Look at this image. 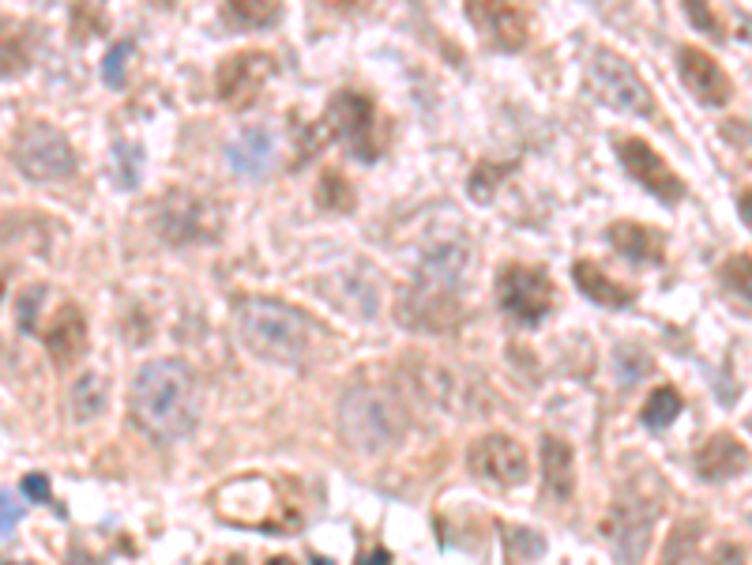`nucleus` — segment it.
I'll use <instances>...</instances> for the list:
<instances>
[{"label": "nucleus", "mask_w": 752, "mask_h": 565, "mask_svg": "<svg viewBox=\"0 0 752 565\" xmlns=\"http://www.w3.org/2000/svg\"><path fill=\"white\" fill-rule=\"evenodd\" d=\"M223 15L237 31H268V26L279 23L282 0H226Z\"/></svg>", "instance_id": "obj_22"}, {"label": "nucleus", "mask_w": 752, "mask_h": 565, "mask_svg": "<svg viewBox=\"0 0 752 565\" xmlns=\"http://www.w3.org/2000/svg\"><path fill=\"white\" fill-rule=\"evenodd\" d=\"M237 324H241L245 343L260 354V359L282 362V366H298L313 351V321L301 309L275 298H249L237 309Z\"/></svg>", "instance_id": "obj_2"}, {"label": "nucleus", "mask_w": 752, "mask_h": 565, "mask_svg": "<svg viewBox=\"0 0 752 565\" xmlns=\"http://www.w3.org/2000/svg\"><path fill=\"white\" fill-rule=\"evenodd\" d=\"M106 399H109V385L103 373H79L76 385H72V415L79 423H90L106 412Z\"/></svg>", "instance_id": "obj_24"}, {"label": "nucleus", "mask_w": 752, "mask_h": 565, "mask_svg": "<svg viewBox=\"0 0 752 565\" xmlns=\"http://www.w3.org/2000/svg\"><path fill=\"white\" fill-rule=\"evenodd\" d=\"M471 471L485 482H497V487H519L527 479V452L516 437L508 434H485L471 445L466 452Z\"/></svg>", "instance_id": "obj_12"}, {"label": "nucleus", "mask_w": 752, "mask_h": 565, "mask_svg": "<svg viewBox=\"0 0 752 565\" xmlns=\"http://www.w3.org/2000/svg\"><path fill=\"white\" fill-rule=\"evenodd\" d=\"M508 174H512V167H493V162H479V167L471 170V181H466V189H471V196L479 200V204H490L493 193H497V185Z\"/></svg>", "instance_id": "obj_27"}, {"label": "nucleus", "mask_w": 752, "mask_h": 565, "mask_svg": "<svg viewBox=\"0 0 752 565\" xmlns=\"http://www.w3.org/2000/svg\"><path fill=\"white\" fill-rule=\"evenodd\" d=\"M685 15H689V23H692L700 34L722 39V26H719V20H715V12H711L708 0H685Z\"/></svg>", "instance_id": "obj_31"}, {"label": "nucleus", "mask_w": 752, "mask_h": 565, "mask_svg": "<svg viewBox=\"0 0 752 565\" xmlns=\"http://www.w3.org/2000/svg\"><path fill=\"white\" fill-rule=\"evenodd\" d=\"M15 162L31 181H64L79 167L64 132L50 129V125H26L20 140H15Z\"/></svg>", "instance_id": "obj_7"}, {"label": "nucleus", "mask_w": 752, "mask_h": 565, "mask_svg": "<svg viewBox=\"0 0 752 565\" xmlns=\"http://www.w3.org/2000/svg\"><path fill=\"white\" fill-rule=\"evenodd\" d=\"M738 215H741V223H745L749 231H752V185H749V189H741V196H738Z\"/></svg>", "instance_id": "obj_36"}, {"label": "nucleus", "mask_w": 752, "mask_h": 565, "mask_svg": "<svg viewBox=\"0 0 752 565\" xmlns=\"http://www.w3.org/2000/svg\"><path fill=\"white\" fill-rule=\"evenodd\" d=\"M466 15L497 50L516 53L530 39V4L527 0H466Z\"/></svg>", "instance_id": "obj_10"}, {"label": "nucleus", "mask_w": 752, "mask_h": 565, "mask_svg": "<svg viewBox=\"0 0 752 565\" xmlns=\"http://www.w3.org/2000/svg\"><path fill=\"white\" fill-rule=\"evenodd\" d=\"M617 154L632 174V181H640L655 200H663V204H681L685 200V181L669 170V162L651 148L647 140H640V136H621Z\"/></svg>", "instance_id": "obj_11"}, {"label": "nucleus", "mask_w": 752, "mask_h": 565, "mask_svg": "<svg viewBox=\"0 0 752 565\" xmlns=\"http://www.w3.org/2000/svg\"><path fill=\"white\" fill-rule=\"evenodd\" d=\"M226 159H230V167L237 170L241 178H260L271 170L275 162V140L268 129H249L241 132L237 140L226 148Z\"/></svg>", "instance_id": "obj_19"}, {"label": "nucleus", "mask_w": 752, "mask_h": 565, "mask_svg": "<svg viewBox=\"0 0 752 565\" xmlns=\"http://www.w3.org/2000/svg\"><path fill=\"white\" fill-rule=\"evenodd\" d=\"M719 276L733 290V295H741V298H749V302H752V257H749V253H733V257H727Z\"/></svg>", "instance_id": "obj_28"}, {"label": "nucleus", "mask_w": 752, "mask_h": 565, "mask_svg": "<svg viewBox=\"0 0 752 565\" xmlns=\"http://www.w3.org/2000/svg\"><path fill=\"white\" fill-rule=\"evenodd\" d=\"M31 68V34L23 23L0 20V79Z\"/></svg>", "instance_id": "obj_23"}, {"label": "nucleus", "mask_w": 752, "mask_h": 565, "mask_svg": "<svg viewBox=\"0 0 752 565\" xmlns=\"http://www.w3.org/2000/svg\"><path fill=\"white\" fill-rule=\"evenodd\" d=\"M15 524H20V505H15V498L8 490H0V540H8L15 532Z\"/></svg>", "instance_id": "obj_34"}, {"label": "nucleus", "mask_w": 752, "mask_h": 565, "mask_svg": "<svg viewBox=\"0 0 752 565\" xmlns=\"http://www.w3.org/2000/svg\"><path fill=\"white\" fill-rule=\"evenodd\" d=\"M320 200H324L332 212H351L354 207V189L346 185L343 174H335V170H327L324 181H320Z\"/></svg>", "instance_id": "obj_29"}, {"label": "nucleus", "mask_w": 752, "mask_h": 565, "mask_svg": "<svg viewBox=\"0 0 752 565\" xmlns=\"http://www.w3.org/2000/svg\"><path fill=\"white\" fill-rule=\"evenodd\" d=\"M407 412L399 396L380 385H357L343 396L339 407V430L362 452H384L407 434Z\"/></svg>", "instance_id": "obj_3"}, {"label": "nucleus", "mask_w": 752, "mask_h": 565, "mask_svg": "<svg viewBox=\"0 0 752 565\" xmlns=\"http://www.w3.org/2000/svg\"><path fill=\"white\" fill-rule=\"evenodd\" d=\"M572 276L576 282H580V290L591 302H599V306H610V309H621V306H632L636 302V290L625 287V282H617V279H610L606 271L599 268L594 260H580L572 268Z\"/></svg>", "instance_id": "obj_20"}, {"label": "nucleus", "mask_w": 752, "mask_h": 565, "mask_svg": "<svg viewBox=\"0 0 752 565\" xmlns=\"http://www.w3.org/2000/svg\"><path fill=\"white\" fill-rule=\"evenodd\" d=\"M658 505H636V501H617V505L610 509V521H606V540L613 543V551L621 554V558L636 562L644 558L647 551V527L655 521Z\"/></svg>", "instance_id": "obj_15"}, {"label": "nucleus", "mask_w": 752, "mask_h": 565, "mask_svg": "<svg viewBox=\"0 0 752 565\" xmlns=\"http://www.w3.org/2000/svg\"><path fill=\"white\" fill-rule=\"evenodd\" d=\"M332 8H343V12H354V8H362V4H369V0H327Z\"/></svg>", "instance_id": "obj_37"}, {"label": "nucleus", "mask_w": 752, "mask_h": 565, "mask_svg": "<svg viewBox=\"0 0 752 565\" xmlns=\"http://www.w3.org/2000/svg\"><path fill=\"white\" fill-rule=\"evenodd\" d=\"M677 72H681L685 87H689L703 106H727L730 103L733 84H730L727 68H722L715 57H708L703 50H696V45H681V50H677Z\"/></svg>", "instance_id": "obj_14"}, {"label": "nucleus", "mask_w": 752, "mask_h": 565, "mask_svg": "<svg viewBox=\"0 0 752 565\" xmlns=\"http://www.w3.org/2000/svg\"><path fill=\"white\" fill-rule=\"evenodd\" d=\"M128 57H132V45H128V42H117L114 50L106 53L103 79H106L109 87H125V65H128Z\"/></svg>", "instance_id": "obj_30"}, {"label": "nucleus", "mask_w": 752, "mask_h": 565, "mask_svg": "<svg viewBox=\"0 0 752 565\" xmlns=\"http://www.w3.org/2000/svg\"><path fill=\"white\" fill-rule=\"evenodd\" d=\"M151 4H159V8H173L178 0H151Z\"/></svg>", "instance_id": "obj_38"}, {"label": "nucleus", "mask_w": 752, "mask_h": 565, "mask_svg": "<svg viewBox=\"0 0 752 565\" xmlns=\"http://www.w3.org/2000/svg\"><path fill=\"white\" fill-rule=\"evenodd\" d=\"M606 242L632 264H663V257H666L663 231L644 226V223H613L606 231Z\"/></svg>", "instance_id": "obj_18"}, {"label": "nucleus", "mask_w": 752, "mask_h": 565, "mask_svg": "<svg viewBox=\"0 0 752 565\" xmlns=\"http://www.w3.org/2000/svg\"><path fill=\"white\" fill-rule=\"evenodd\" d=\"M154 226H159V238L170 245H204L215 242L223 231V212L215 200L189 193V189H170L154 204Z\"/></svg>", "instance_id": "obj_5"}, {"label": "nucleus", "mask_w": 752, "mask_h": 565, "mask_svg": "<svg viewBox=\"0 0 752 565\" xmlns=\"http://www.w3.org/2000/svg\"><path fill=\"white\" fill-rule=\"evenodd\" d=\"M23 494L31 501H45V498H50V482H45V476H26L23 479Z\"/></svg>", "instance_id": "obj_35"}, {"label": "nucleus", "mask_w": 752, "mask_h": 565, "mask_svg": "<svg viewBox=\"0 0 752 565\" xmlns=\"http://www.w3.org/2000/svg\"><path fill=\"white\" fill-rule=\"evenodd\" d=\"M196 381L173 359L147 362L132 381V423L154 441H178L196 426Z\"/></svg>", "instance_id": "obj_1"}, {"label": "nucleus", "mask_w": 752, "mask_h": 565, "mask_svg": "<svg viewBox=\"0 0 752 565\" xmlns=\"http://www.w3.org/2000/svg\"><path fill=\"white\" fill-rule=\"evenodd\" d=\"M42 340L50 348L53 362L57 366H72L87 354V321H84V309L64 302L57 313L50 317V324L42 328Z\"/></svg>", "instance_id": "obj_16"}, {"label": "nucleus", "mask_w": 752, "mask_h": 565, "mask_svg": "<svg viewBox=\"0 0 752 565\" xmlns=\"http://www.w3.org/2000/svg\"><path fill=\"white\" fill-rule=\"evenodd\" d=\"M617 366H621V381H625V385H636V381L651 370V359L625 348V351H617Z\"/></svg>", "instance_id": "obj_32"}, {"label": "nucleus", "mask_w": 752, "mask_h": 565, "mask_svg": "<svg viewBox=\"0 0 752 565\" xmlns=\"http://www.w3.org/2000/svg\"><path fill=\"white\" fill-rule=\"evenodd\" d=\"M681 415V396H677V388H655L647 396V404H644V423L651 426V430H666L674 418Z\"/></svg>", "instance_id": "obj_25"}, {"label": "nucleus", "mask_w": 752, "mask_h": 565, "mask_svg": "<svg viewBox=\"0 0 752 565\" xmlns=\"http://www.w3.org/2000/svg\"><path fill=\"white\" fill-rule=\"evenodd\" d=\"M501 309L519 324H538L554 309V282L542 268H527V264H508L497 279Z\"/></svg>", "instance_id": "obj_8"}, {"label": "nucleus", "mask_w": 752, "mask_h": 565, "mask_svg": "<svg viewBox=\"0 0 752 565\" xmlns=\"http://www.w3.org/2000/svg\"><path fill=\"white\" fill-rule=\"evenodd\" d=\"M542 479L554 498H572L576 490V463H572V445L565 437H546L542 441Z\"/></svg>", "instance_id": "obj_21"}, {"label": "nucleus", "mask_w": 752, "mask_h": 565, "mask_svg": "<svg viewBox=\"0 0 752 565\" xmlns=\"http://www.w3.org/2000/svg\"><path fill=\"white\" fill-rule=\"evenodd\" d=\"M749 460H752L749 449L733 434H711L708 441L696 449V471H700V479H708V482L741 476V471L749 468Z\"/></svg>", "instance_id": "obj_17"}, {"label": "nucleus", "mask_w": 752, "mask_h": 565, "mask_svg": "<svg viewBox=\"0 0 752 565\" xmlns=\"http://www.w3.org/2000/svg\"><path fill=\"white\" fill-rule=\"evenodd\" d=\"M504 554L508 562H535L546 554V540L530 527H504Z\"/></svg>", "instance_id": "obj_26"}, {"label": "nucleus", "mask_w": 752, "mask_h": 565, "mask_svg": "<svg viewBox=\"0 0 752 565\" xmlns=\"http://www.w3.org/2000/svg\"><path fill=\"white\" fill-rule=\"evenodd\" d=\"M45 298V287H26V295L20 298V324L23 332H34V321H39V302Z\"/></svg>", "instance_id": "obj_33"}, {"label": "nucleus", "mask_w": 752, "mask_h": 565, "mask_svg": "<svg viewBox=\"0 0 752 565\" xmlns=\"http://www.w3.org/2000/svg\"><path fill=\"white\" fill-rule=\"evenodd\" d=\"M275 76V61L268 53L260 50H249V53H234L230 61H223L218 65V98H223L226 106L234 109H249L256 98H260V90L268 87V79Z\"/></svg>", "instance_id": "obj_13"}, {"label": "nucleus", "mask_w": 752, "mask_h": 565, "mask_svg": "<svg viewBox=\"0 0 752 565\" xmlns=\"http://www.w3.org/2000/svg\"><path fill=\"white\" fill-rule=\"evenodd\" d=\"M463 317L460 279H444L433 271H418L415 287L399 298V324L415 332H452Z\"/></svg>", "instance_id": "obj_4"}, {"label": "nucleus", "mask_w": 752, "mask_h": 565, "mask_svg": "<svg viewBox=\"0 0 752 565\" xmlns=\"http://www.w3.org/2000/svg\"><path fill=\"white\" fill-rule=\"evenodd\" d=\"M327 129L351 148L362 162H373L380 154V140H376V106L362 90H339L327 103Z\"/></svg>", "instance_id": "obj_9"}, {"label": "nucleus", "mask_w": 752, "mask_h": 565, "mask_svg": "<svg viewBox=\"0 0 752 565\" xmlns=\"http://www.w3.org/2000/svg\"><path fill=\"white\" fill-rule=\"evenodd\" d=\"M587 76H591L594 95H599L606 106L621 109V114H632V117L655 114V95L644 87L640 72L632 68L625 57H617L613 50H594L591 65H587Z\"/></svg>", "instance_id": "obj_6"}]
</instances>
